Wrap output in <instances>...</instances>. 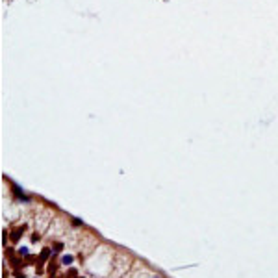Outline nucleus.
Segmentation results:
<instances>
[{
    "label": "nucleus",
    "mask_w": 278,
    "mask_h": 278,
    "mask_svg": "<svg viewBox=\"0 0 278 278\" xmlns=\"http://www.w3.org/2000/svg\"><path fill=\"white\" fill-rule=\"evenodd\" d=\"M6 256L9 258V261H11V265H13V267L17 269V267H19V260H17V256H15V252H13L11 248H7V250H6Z\"/></svg>",
    "instance_id": "nucleus-1"
},
{
    "label": "nucleus",
    "mask_w": 278,
    "mask_h": 278,
    "mask_svg": "<svg viewBox=\"0 0 278 278\" xmlns=\"http://www.w3.org/2000/svg\"><path fill=\"white\" fill-rule=\"evenodd\" d=\"M22 232H24V228H22V226H19V228H15V230H13V234H11V241H13V243H17Z\"/></svg>",
    "instance_id": "nucleus-2"
},
{
    "label": "nucleus",
    "mask_w": 278,
    "mask_h": 278,
    "mask_svg": "<svg viewBox=\"0 0 278 278\" xmlns=\"http://www.w3.org/2000/svg\"><path fill=\"white\" fill-rule=\"evenodd\" d=\"M48 254H50V250H48V248H43V250H41V254H39V265L46 261V258H48Z\"/></svg>",
    "instance_id": "nucleus-3"
},
{
    "label": "nucleus",
    "mask_w": 278,
    "mask_h": 278,
    "mask_svg": "<svg viewBox=\"0 0 278 278\" xmlns=\"http://www.w3.org/2000/svg\"><path fill=\"white\" fill-rule=\"evenodd\" d=\"M56 267H58V263H56V260H52V261L48 263V275H50V276L56 275Z\"/></svg>",
    "instance_id": "nucleus-4"
},
{
    "label": "nucleus",
    "mask_w": 278,
    "mask_h": 278,
    "mask_svg": "<svg viewBox=\"0 0 278 278\" xmlns=\"http://www.w3.org/2000/svg\"><path fill=\"white\" fill-rule=\"evenodd\" d=\"M61 261H63L65 265H69V263H72V256H69V254H67V256H63V260H61Z\"/></svg>",
    "instance_id": "nucleus-5"
},
{
    "label": "nucleus",
    "mask_w": 278,
    "mask_h": 278,
    "mask_svg": "<svg viewBox=\"0 0 278 278\" xmlns=\"http://www.w3.org/2000/svg\"><path fill=\"white\" fill-rule=\"evenodd\" d=\"M65 278H78L76 276V269H69V273H67V276Z\"/></svg>",
    "instance_id": "nucleus-6"
},
{
    "label": "nucleus",
    "mask_w": 278,
    "mask_h": 278,
    "mask_svg": "<svg viewBox=\"0 0 278 278\" xmlns=\"http://www.w3.org/2000/svg\"><path fill=\"white\" fill-rule=\"evenodd\" d=\"M78 278H82V276H78Z\"/></svg>",
    "instance_id": "nucleus-7"
}]
</instances>
